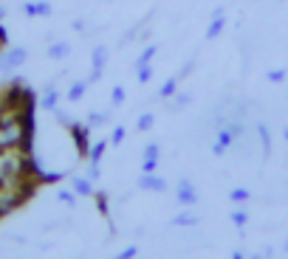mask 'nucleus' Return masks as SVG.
I'll use <instances>...</instances> for the list:
<instances>
[{
  "label": "nucleus",
  "mask_w": 288,
  "mask_h": 259,
  "mask_svg": "<svg viewBox=\"0 0 288 259\" xmlns=\"http://www.w3.org/2000/svg\"><path fill=\"white\" fill-rule=\"evenodd\" d=\"M232 223L238 225V228H243V225H246V211H234V214H232Z\"/></svg>",
  "instance_id": "dca6fc26"
},
{
  "label": "nucleus",
  "mask_w": 288,
  "mask_h": 259,
  "mask_svg": "<svg viewBox=\"0 0 288 259\" xmlns=\"http://www.w3.org/2000/svg\"><path fill=\"white\" fill-rule=\"evenodd\" d=\"M144 158H155V161H159V144H150L147 150H144Z\"/></svg>",
  "instance_id": "a211bd4d"
},
{
  "label": "nucleus",
  "mask_w": 288,
  "mask_h": 259,
  "mask_svg": "<svg viewBox=\"0 0 288 259\" xmlns=\"http://www.w3.org/2000/svg\"><path fill=\"white\" fill-rule=\"evenodd\" d=\"M229 141H232V133H226V130H223V133L218 135V144H215V150H212V152H215V155H221V152L229 147Z\"/></svg>",
  "instance_id": "0eeeda50"
},
{
  "label": "nucleus",
  "mask_w": 288,
  "mask_h": 259,
  "mask_svg": "<svg viewBox=\"0 0 288 259\" xmlns=\"http://www.w3.org/2000/svg\"><path fill=\"white\" fill-rule=\"evenodd\" d=\"M285 138H288V127H285Z\"/></svg>",
  "instance_id": "cd10ccee"
},
{
  "label": "nucleus",
  "mask_w": 288,
  "mask_h": 259,
  "mask_svg": "<svg viewBox=\"0 0 288 259\" xmlns=\"http://www.w3.org/2000/svg\"><path fill=\"white\" fill-rule=\"evenodd\" d=\"M122 138H124V127H119L116 133H113V144H119V141H122Z\"/></svg>",
  "instance_id": "5701e85b"
},
{
  "label": "nucleus",
  "mask_w": 288,
  "mask_h": 259,
  "mask_svg": "<svg viewBox=\"0 0 288 259\" xmlns=\"http://www.w3.org/2000/svg\"><path fill=\"white\" fill-rule=\"evenodd\" d=\"M144 172H155V158H144Z\"/></svg>",
  "instance_id": "aec40b11"
},
{
  "label": "nucleus",
  "mask_w": 288,
  "mask_h": 259,
  "mask_svg": "<svg viewBox=\"0 0 288 259\" xmlns=\"http://www.w3.org/2000/svg\"><path fill=\"white\" fill-rule=\"evenodd\" d=\"M3 186H6V178H3V175H0V189H3Z\"/></svg>",
  "instance_id": "bb28decb"
},
{
  "label": "nucleus",
  "mask_w": 288,
  "mask_h": 259,
  "mask_svg": "<svg viewBox=\"0 0 288 259\" xmlns=\"http://www.w3.org/2000/svg\"><path fill=\"white\" fill-rule=\"evenodd\" d=\"M122 256H124V259L136 256V245H133V248H124V251H122Z\"/></svg>",
  "instance_id": "a878e982"
},
{
  "label": "nucleus",
  "mask_w": 288,
  "mask_h": 259,
  "mask_svg": "<svg viewBox=\"0 0 288 259\" xmlns=\"http://www.w3.org/2000/svg\"><path fill=\"white\" fill-rule=\"evenodd\" d=\"M25 14H29V17H48L51 9H48V3H29V6H25Z\"/></svg>",
  "instance_id": "20e7f679"
},
{
  "label": "nucleus",
  "mask_w": 288,
  "mask_h": 259,
  "mask_svg": "<svg viewBox=\"0 0 288 259\" xmlns=\"http://www.w3.org/2000/svg\"><path fill=\"white\" fill-rule=\"evenodd\" d=\"M282 76H285V71H269V79H271V82H282Z\"/></svg>",
  "instance_id": "6ab92c4d"
},
{
  "label": "nucleus",
  "mask_w": 288,
  "mask_h": 259,
  "mask_svg": "<svg viewBox=\"0 0 288 259\" xmlns=\"http://www.w3.org/2000/svg\"><path fill=\"white\" fill-rule=\"evenodd\" d=\"M68 127H71V133H74V138H76V144H80V152H88V138H85V127H76V124H71L68 121Z\"/></svg>",
  "instance_id": "39448f33"
},
{
  "label": "nucleus",
  "mask_w": 288,
  "mask_h": 259,
  "mask_svg": "<svg viewBox=\"0 0 288 259\" xmlns=\"http://www.w3.org/2000/svg\"><path fill=\"white\" fill-rule=\"evenodd\" d=\"M74 189H76L80 194H91V192H93V189H91V181H82V178H76V181H74Z\"/></svg>",
  "instance_id": "9b49d317"
},
{
  "label": "nucleus",
  "mask_w": 288,
  "mask_h": 259,
  "mask_svg": "<svg viewBox=\"0 0 288 259\" xmlns=\"http://www.w3.org/2000/svg\"><path fill=\"white\" fill-rule=\"evenodd\" d=\"M257 130H260V135H263V144H266V150H269V144H271V138H269V133H266V127H263V124H260V127H257Z\"/></svg>",
  "instance_id": "4be33fe9"
},
{
  "label": "nucleus",
  "mask_w": 288,
  "mask_h": 259,
  "mask_svg": "<svg viewBox=\"0 0 288 259\" xmlns=\"http://www.w3.org/2000/svg\"><path fill=\"white\" fill-rule=\"evenodd\" d=\"M221 25H223V20H221V14H218V17L212 20V25H209V31H206V37H209V40L221 34Z\"/></svg>",
  "instance_id": "9d476101"
},
{
  "label": "nucleus",
  "mask_w": 288,
  "mask_h": 259,
  "mask_svg": "<svg viewBox=\"0 0 288 259\" xmlns=\"http://www.w3.org/2000/svg\"><path fill=\"white\" fill-rule=\"evenodd\" d=\"M0 17H3V9H0Z\"/></svg>",
  "instance_id": "c85d7f7f"
},
{
  "label": "nucleus",
  "mask_w": 288,
  "mask_h": 259,
  "mask_svg": "<svg viewBox=\"0 0 288 259\" xmlns=\"http://www.w3.org/2000/svg\"><path fill=\"white\" fill-rule=\"evenodd\" d=\"M178 203H181V206H195L198 203V192L187 181H181V189H178Z\"/></svg>",
  "instance_id": "f03ea898"
},
{
  "label": "nucleus",
  "mask_w": 288,
  "mask_h": 259,
  "mask_svg": "<svg viewBox=\"0 0 288 259\" xmlns=\"http://www.w3.org/2000/svg\"><path fill=\"white\" fill-rule=\"evenodd\" d=\"M153 56H155V48L150 45V48L144 51V54H141L139 60H136V68H144V65H150V60H153Z\"/></svg>",
  "instance_id": "1a4fd4ad"
},
{
  "label": "nucleus",
  "mask_w": 288,
  "mask_h": 259,
  "mask_svg": "<svg viewBox=\"0 0 288 259\" xmlns=\"http://www.w3.org/2000/svg\"><path fill=\"white\" fill-rule=\"evenodd\" d=\"M175 223H178V225H192V223H195V217H178Z\"/></svg>",
  "instance_id": "b1692460"
},
{
  "label": "nucleus",
  "mask_w": 288,
  "mask_h": 259,
  "mask_svg": "<svg viewBox=\"0 0 288 259\" xmlns=\"http://www.w3.org/2000/svg\"><path fill=\"white\" fill-rule=\"evenodd\" d=\"M20 62H25V51L23 48H14V51H9V54L0 60V68H3V71H9V68H17Z\"/></svg>",
  "instance_id": "7ed1b4c3"
},
{
  "label": "nucleus",
  "mask_w": 288,
  "mask_h": 259,
  "mask_svg": "<svg viewBox=\"0 0 288 259\" xmlns=\"http://www.w3.org/2000/svg\"><path fill=\"white\" fill-rule=\"evenodd\" d=\"M229 200H232V203H240V200H249V192H246V189H234V192L229 194Z\"/></svg>",
  "instance_id": "4468645a"
},
{
  "label": "nucleus",
  "mask_w": 288,
  "mask_h": 259,
  "mask_svg": "<svg viewBox=\"0 0 288 259\" xmlns=\"http://www.w3.org/2000/svg\"><path fill=\"white\" fill-rule=\"evenodd\" d=\"M85 88H88V79H85V82H76L74 88L68 91V99H71V102H76V99H80L82 93H85Z\"/></svg>",
  "instance_id": "6e6552de"
},
{
  "label": "nucleus",
  "mask_w": 288,
  "mask_h": 259,
  "mask_svg": "<svg viewBox=\"0 0 288 259\" xmlns=\"http://www.w3.org/2000/svg\"><path fill=\"white\" fill-rule=\"evenodd\" d=\"M68 51H71V45H68V42H54V45L48 48V56H54V60H62Z\"/></svg>",
  "instance_id": "423d86ee"
},
{
  "label": "nucleus",
  "mask_w": 288,
  "mask_h": 259,
  "mask_svg": "<svg viewBox=\"0 0 288 259\" xmlns=\"http://www.w3.org/2000/svg\"><path fill=\"white\" fill-rule=\"evenodd\" d=\"M150 127H153V116L144 113V116L139 119V130H150Z\"/></svg>",
  "instance_id": "2eb2a0df"
},
{
  "label": "nucleus",
  "mask_w": 288,
  "mask_h": 259,
  "mask_svg": "<svg viewBox=\"0 0 288 259\" xmlns=\"http://www.w3.org/2000/svg\"><path fill=\"white\" fill-rule=\"evenodd\" d=\"M124 102V88H113V104H122Z\"/></svg>",
  "instance_id": "f3484780"
},
{
  "label": "nucleus",
  "mask_w": 288,
  "mask_h": 259,
  "mask_svg": "<svg viewBox=\"0 0 288 259\" xmlns=\"http://www.w3.org/2000/svg\"><path fill=\"white\" fill-rule=\"evenodd\" d=\"M102 119H104V113H93L91 116V124H102Z\"/></svg>",
  "instance_id": "393cba45"
},
{
  "label": "nucleus",
  "mask_w": 288,
  "mask_h": 259,
  "mask_svg": "<svg viewBox=\"0 0 288 259\" xmlns=\"http://www.w3.org/2000/svg\"><path fill=\"white\" fill-rule=\"evenodd\" d=\"M139 189H144V192H164L167 183H164V178H155L153 172H144L139 178Z\"/></svg>",
  "instance_id": "f257e3e1"
},
{
  "label": "nucleus",
  "mask_w": 288,
  "mask_h": 259,
  "mask_svg": "<svg viewBox=\"0 0 288 259\" xmlns=\"http://www.w3.org/2000/svg\"><path fill=\"white\" fill-rule=\"evenodd\" d=\"M178 79H181V76H172L170 82H167L164 88H161V99H167V96H170L172 91H175V84H178Z\"/></svg>",
  "instance_id": "ddd939ff"
},
{
  "label": "nucleus",
  "mask_w": 288,
  "mask_h": 259,
  "mask_svg": "<svg viewBox=\"0 0 288 259\" xmlns=\"http://www.w3.org/2000/svg\"><path fill=\"white\" fill-rule=\"evenodd\" d=\"M43 104H45V107H54V104H57V93H48V96L43 99Z\"/></svg>",
  "instance_id": "412c9836"
},
{
  "label": "nucleus",
  "mask_w": 288,
  "mask_h": 259,
  "mask_svg": "<svg viewBox=\"0 0 288 259\" xmlns=\"http://www.w3.org/2000/svg\"><path fill=\"white\" fill-rule=\"evenodd\" d=\"M104 147H108V141H99V144H96V147H93V150H91V161H93V163H99V158H102Z\"/></svg>",
  "instance_id": "f8f14e48"
},
{
  "label": "nucleus",
  "mask_w": 288,
  "mask_h": 259,
  "mask_svg": "<svg viewBox=\"0 0 288 259\" xmlns=\"http://www.w3.org/2000/svg\"><path fill=\"white\" fill-rule=\"evenodd\" d=\"M285 248H288V240H285Z\"/></svg>",
  "instance_id": "c756f323"
}]
</instances>
